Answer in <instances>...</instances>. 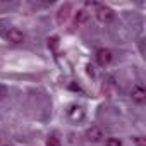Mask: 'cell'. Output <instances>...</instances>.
Instances as JSON below:
<instances>
[{
  "label": "cell",
  "mask_w": 146,
  "mask_h": 146,
  "mask_svg": "<svg viewBox=\"0 0 146 146\" xmlns=\"http://www.w3.org/2000/svg\"><path fill=\"white\" fill-rule=\"evenodd\" d=\"M95 16H96V19H98L100 23H103V24H108V23H112V21L115 19V12H113L110 7H107V5H98Z\"/></svg>",
  "instance_id": "6da1fadb"
},
{
  "label": "cell",
  "mask_w": 146,
  "mask_h": 146,
  "mask_svg": "<svg viewBox=\"0 0 146 146\" xmlns=\"http://www.w3.org/2000/svg\"><path fill=\"white\" fill-rule=\"evenodd\" d=\"M131 98H132V102H136V103H144V100H146V91H144V88H143L141 84L132 86V90H131Z\"/></svg>",
  "instance_id": "7a4b0ae2"
},
{
  "label": "cell",
  "mask_w": 146,
  "mask_h": 146,
  "mask_svg": "<svg viewBox=\"0 0 146 146\" xmlns=\"http://www.w3.org/2000/svg\"><path fill=\"white\" fill-rule=\"evenodd\" d=\"M102 137H103V131L96 125H91L86 131V139L91 141V143H98V141H102Z\"/></svg>",
  "instance_id": "3957f363"
},
{
  "label": "cell",
  "mask_w": 146,
  "mask_h": 146,
  "mask_svg": "<svg viewBox=\"0 0 146 146\" xmlns=\"http://www.w3.org/2000/svg\"><path fill=\"white\" fill-rule=\"evenodd\" d=\"M110 60H112V52H110L108 48H100V50L96 52V62H98L100 65H108Z\"/></svg>",
  "instance_id": "277c9868"
},
{
  "label": "cell",
  "mask_w": 146,
  "mask_h": 146,
  "mask_svg": "<svg viewBox=\"0 0 146 146\" xmlns=\"http://www.w3.org/2000/svg\"><path fill=\"white\" fill-rule=\"evenodd\" d=\"M5 38H7L9 41H12V43H23V41H24L23 31H19V29H16V28L9 29V31L5 33Z\"/></svg>",
  "instance_id": "5b68a950"
},
{
  "label": "cell",
  "mask_w": 146,
  "mask_h": 146,
  "mask_svg": "<svg viewBox=\"0 0 146 146\" xmlns=\"http://www.w3.org/2000/svg\"><path fill=\"white\" fill-rule=\"evenodd\" d=\"M70 11H72L70 4H65L64 7H60V11H58V14H57V23H58V24H64V23L69 19V16H70Z\"/></svg>",
  "instance_id": "8992f818"
},
{
  "label": "cell",
  "mask_w": 146,
  "mask_h": 146,
  "mask_svg": "<svg viewBox=\"0 0 146 146\" xmlns=\"http://www.w3.org/2000/svg\"><path fill=\"white\" fill-rule=\"evenodd\" d=\"M88 19H90V14H88L84 9H81V11L76 12V19H74V23H76V26H84V24L88 23Z\"/></svg>",
  "instance_id": "52a82bcc"
},
{
  "label": "cell",
  "mask_w": 146,
  "mask_h": 146,
  "mask_svg": "<svg viewBox=\"0 0 146 146\" xmlns=\"http://www.w3.org/2000/svg\"><path fill=\"white\" fill-rule=\"evenodd\" d=\"M72 110H74V112H69V115H70V119L72 120H81L83 119V108L81 107H72Z\"/></svg>",
  "instance_id": "ba28073f"
},
{
  "label": "cell",
  "mask_w": 146,
  "mask_h": 146,
  "mask_svg": "<svg viewBox=\"0 0 146 146\" xmlns=\"http://www.w3.org/2000/svg\"><path fill=\"white\" fill-rule=\"evenodd\" d=\"M105 146H122V143H120L119 137H108L107 143H105Z\"/></svg>",
  "instance_id": "9c48e42d"
},
{
  "label": "cell",
  "mask_w": 146,
  "mask_h": 146,
  "mask_svg": "<svg viewBox=\"0 0 146 146\" xmlns=\"http://www.w3.org/2000/svg\"><path fill=\"white\" fill-rule=\"evenodd\" d=\"M46 146H60V141H58V137H55V136H50V137L46 139Z\"/></svg>",
  "instance_id": "30bf717a"
},
{
  "label": "cell",
  "mask_w": 146,
  "mask_h": 146,
  "mask_svg": "<svg viewBox=\"0 0 146 146\" xmlns=\"http://www.w3.org/2000/svg\"><path fill=\"white\" fill-rule=\"evenodd\" d=\"M134 143H136V146H146V139H144L143 136L134 137Z\"/></svg>",
  "instance_id": "8fae6325"
}]
</instances>
